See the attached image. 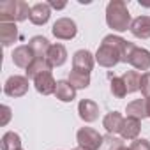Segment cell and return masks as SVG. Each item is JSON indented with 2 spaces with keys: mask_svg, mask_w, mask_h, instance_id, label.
<instances>
[{
  "mask_svg": "<svg viewBox=\"0 0 150 150\" xmlns=\"http://www.w3.org/2000/svg\"><path fill=\"white\" fill-rule=\"evenodd\" d=\"M127 42L129 41H125L118 35H113V34L106 35L96 51V62L103 67H108V69L115 67L118 62H122V55H124Z\"/></svg>",
  "mask_w": 150,
  "mask_h": 150,
  "instance_id": "1",
  "label": "cell"
},
{
  "mask_svg": "<svg viewBox=\"0 0 150 150\" xmlns=\"http://www.w3.org/2000/svg\"><path fill=\"white\" fill-rule=\"evenodd\" d=\"M106 23L115 32H125L131 28V13L124 0H111L106 6Z\"/></svg>",
  "mask_w": 150,
  "mask_h": 150,
  "instance_id": "2",
  "label": "cell"
},
{
  "mask_svg": "<svg viewBox=\"0 0 150 150\" xmlns=\"http://www.w3.org/2000/svg\"><path fill=\"white\" fill-rule=\"evenodd\" d=\"M32 7L25 0H6L0 4V23H16L30 18Z\"/></svg>",
  "mask_w": 150,
  "mask_h": 150,
  "instance_id": "3",
  "label": "cell"
},
{
  "mask_svg": "<svg viewBox=\"0 0 150 150\" xmlns=\"http://www.w3.org/2000/svg\"><path fill=\"white\" fill-rule=\"evenodd\" d=\"M122 62L131 64L138 71H146L148 72V69H150V51L145 50V48H139L132 42H127V46L124 50V55H122Z\"/></svg>",
  "mask_w": 150,
  "mask_h": 150,
  "instance_id": "4",
  "label": "cell"
},
{
  "mask_svg": "<svg viewBox=\"0 0 150 150\" xmlns=\"http://www.w3.org/2000/svg\"><path fill=\"white\" fill-rule=\"evenodd\" d=\"M51 34L60 41H71L76 37L78 27L74 23V20H71V18H58L51 27Z\"/></svg>",
  "mask_w": 150,
  "mask_h": 150,
  "instance_id": "5",
  "label": "cell"
},
{
  "mask_svg": "<svg viewBox=\"0 0 150 150\" xmlns=\"http://www.w3.org/2000/svg\"><path fill=\"white\" fill-rule=\"evenodd\" d=\"M76 141L85 150H99V146L103 143V136L92 127H81L76 132Z\"/></svg>",
  "mask_w": 150,
  "mask_h": 150,
  "instance_id": "6",
  "label": "cell"
},
{
  "mask_svg": "<svg viewBox=\"0 0 150 150\" xmlns=\"http://www.w3.org/2000/svg\"><path fill=\"white\" fill-rule=\"evenodd\" d=\"M4 92L9 97H23L28 92V78L27 76H20V74H14V76H9L6 85H4Z\"/></svg>",
  "mask_w": 150,
  "mask_h": 150,
  "instance_id": "7",
  "label": "cell"
},
{
  "mask_svg": "<svg viewBox=\"0 0 150 150\" xmlns=\"http://www.w3.org/2000/svg\"><path fill=\"white\" fill-rule=\"evenodd\" d=\"M94 64H96V55H92L88 50H78L72 55V69L74 71L90 74V71L94 69Z\"/></svg>",
  "mask_w": 150,
  "mask_h": 150,
  "instance_id": "8",
  "label": "cell"
},
{
  "mask_svg": "<svg viewBox=\"0 0 150 150\" xmlns=\"http://www.w3.org/2000/svg\"><path fill=\"white\" fill-rule=\"evenodd\" d=\"M78 113H80V118L83 122L92 124L99 118V106L92 99H81L78 104Z\"/></svg>",
  "mask_w": 150,
  "mask_h": 150,
  "instance_id": "9",
  "label": "cell"
},
{
  "mask_svg": "<svg viewBox=\"0 0 150 150\" xmlns=\"http://www.w3.org/2000/svg\"><path fill=\"white\" fill-rule=\"evenodd\" d=\"M13 62H14V65H18V67H21V69H28V65L35 60V55H34V51L30 50V46H18V48H14V51H13Z\"/></svg>",
  "mask_w": 150,
  "mask_h": 150,
  "instance_id": "10",
  "label": "cell"
},
{
  "mask_svg": "<svg viewBox=\"0 0 150 150\" xmlns=\"http://www.w3.org/2000/svg\"><path fill=\"white\" fill-rule=\"evenodd\" d=\"M34 87H35V90L39 94L51 96L57 90V81H55V78H53L51 72H44V74H41V76H37L34 80Z\"/></svg>",
  "mask_w": 150,
  "mask_h": 150,
  "instance_id": "11",
  "label": "cell"
},
{
  "mask_svg": "<svg viewBox=\"0 0 150 150\" xmlns=\"http://www.w3.org/2000/svg\"><path fill=\"white\" fill-rule=\"evenodd\" d=\"M50 16H51V7H50V4L39 2V4L32 6L30 21H32L34 25H46V23L50 21Z\"/></svg>",
  "mask_w": 150,
  "mask_h": 150,
  "instance_id": "12",
  "label": "cell"
},
{
  "mask_svg": "<svg viewBox=\"0 0 150 150\" xmlns=\"http://www.w3.org/2000/svg\"><path fill=\"white\" fill-rule=\"evenodd\" d=\"M129 30L138 39H148L150 37V16H138V18H134Z\"/></svg>",
  "mask_w": 150,
  "mask_h": 150,
  "instance_id": "13",
  "label": "cell"
},
{
  "mask_svg": "<svg viewBox=\"0 0 150 150\" xmlns=\"http://www.w3.org/2000/svg\"><path fill=\"white\" fill-rule=\"evenodd\" d=\"M55 97L62 103H72L76 99V88H74L69 80H58L57 81V90H55Z\"/></svg>",
  "mask_w": 150,
  "mask_h": 150,
  "instance_id": "14",
  "label": "cell"
},
{
  "mask_svg": "<svg viewBox=\"0 0 150 150\" xmlns=\"http://www.w3.org/2000/svg\"><path fill=\"white\" fill-rule=\"evenodd\" d=\"M46 60L51 64V67H60L65 64L67 60V50L64 44H51L50 50H48V55H46Z\"/></svg>",
  "mask_w": 150,
  "mask_h": 150,
  "instance_id": "15",
  "label": "cell"
},
{
  "mask_svg": "<svg viewBox=\"0 0 150 150\" xmlns=\"http://www.w3.org/2000/svg\"><path fill=\"white\" fill-rule=\"evenodd\" d=\"M122 125H124V117L118 113V111H111L108 113L104 118H103V127L106 129L108 134H117L122 131Z\"/></svg>",
  "mask_w": 150,
  "mask_h": 150,
  "instance_id": "16",
  "label": "cell"
},
{
  "mask_svg": "<svg viewBox=\"0 0 150 150\" xmlns=\"http://www.w3.org/2000/svg\"><path fill=\"white\" fill-rule=\"evenodd\" d=\"M139 131H141V122L138 118H132V117L124 118V125H122V131H120L124 139H138Z\"/></svg>",
  "mask_w": 150,
  "mask_h": 150,
  "instance_id": "17",
  "label": "cell"
},
{
  "mask_svg": "<svg viewBox=\"0 0 150 150\" xmlns=\"http://www.w3.org/2000/svg\"><path fill=\"white\" fill-rule=\"evenodd\" d=\"M28 46L30 50L34 51L35 58H46L48 55V50H50V41L44 37V35H34L30 41H28Z\"/></svg>",
  "mask_w": 150,
  "mask_h": 150,
  "instance_id": "18",
  "label": "cell"
},
{
  "mask_svg": "<svg viewBox=\"0 0 150 150\" xmlns=\"http://www.w3.org/2000/svg\"><path fill=\"white\" fill-rule=\"evenodd\" d=\"M51 69L53 67H51V64L46 58H35L27 69V78L35 80L37 76H41V74H44V72H51Z\"/></svg>",
  "mask_w": 150,
  "mask_h": 150,
  "instance_id": "19",
  "label": "cell"
},
{
  "mask_svg": "<svg viewBox=\"0 0 150 150\" xmlns=\"http://www.w3.org/2000/svg\"><path fill=\"white\" fill-rule=\"evenodd\" d=\"M16 39H18L16 23H0V41H2L4 48L11 46Z\"/></svg>",
  "mask_w": 150,
  "mask_h": 150,
  "instance_id": "20",
  "label": "cell"
},
{
  "mask_svg": "<svg viewBox=\"0 0 150 150\" xmlns=\"http://www.w3.org/2000/svg\"><path fill=\"white\" fill-rule=\"evenodd\" d=\"M125 113H127V117H132L138 120L145 118L146 117V99H136V101L129 103L125 108Z\"/></svg>",
  "mask_w": 150,
  "mask_h": 150,
  "instance_id": "21",
  "label": "cell"
},
{
  "mask_svg": "<svg viewBox=\"0 0 150 150\" xmlns=\"http://www.w3.org/2000/svg\"><path fill=\"white\" fill-rule=\"evenodd\" d=\"M0 146H2V150H21V138L18 132L14 131H9L2 136V139H0Z\"/></svg>",
  "mask_w": 150,
  "mask_h": 150,
  "instance_id": "22",
  "label": "cell"
},
{
  "mask_svg": "<svg viewBox=\"0 0 150 150\" xmlns=\"http://www.w3.org/2000/svg\"><path fill=\"white\" fill-rule=\"evenodd\" d=\"M69 83L76 88V90H83L90 85V74H85V72H80V71H71L69 72Z\"/></svg>",
  "mask_w": 150,
  "mask_h": 150,
  "instance_id": "23",
  "label": "cell"
},
{
  "mask_svg": "<svg viewBox=\"0 0 150 150\" xmlns=\"http://www.w3.org/2000/svg\"><path fill=\"white\" fill-rule=\"evenodd\" d=\"M124 83H125V88H127V94H132V92H138L139 90V85H141V76L138 71H125L124 76H122Z\"/></svg>",
  "mask_w": 150,
  "mask_h": 150,
  "instance_id": "24",
  "label": "cell"
},
{
  "mask_svg": "<svg viewBox=\"0 0 150 150\" xmlns=\"http://www.w3.org/2000/svg\"><path fill=\"white\" fill-rule=\"evenodd\" d=\"M110 88H111V94H113L115 97H118V99H122V97L127 96L125 83H124V80L118 78V76H111V74H110Z\"/></svg>",
  "mask_w": 150,
  "mask_h": 150,
  "instance_id": "25",
  "label": "cell"
},
{
  "mask_svg": "<svg viewBox=\"0 0 150 150\" xmlns=\"http://www.w3.org/2000/svg\"><path fill=\"white\" fill-rule=\"evenodd\" d=\"M120 146H124V141L115 134H108V136H103V143L99 150H118Z\"/></svg>",
  "mask_w": 150,
  "mask_h": 150,
  "instance_id": "26",
  "label": "cell"
},
{
  "mask_svg": "<svg viewBox=\"0 0 150 150\" xmlns=\"http://www.w3.org/2000/svg\"><path fill=\"white\" fill-rule=\"evenodd\" d=\"M141 94L145 96V99L150 97V72H143L141 74V85H139Z\"/></svg>",
  "mask_w": 150,
  "mask_h": 150,
  "instance_id": "27",
  "label": "cell"
},
{
  "mask_svg": "<svg viewBox=\"0 0 150 150\" xmlns=\"http://www.w3.org/2000/svg\"><path fill=\"white\" fill-rule=\"evenodd\" d=\"M129 148L131 150H150V141L145 139V138H138V139H134L131 143Z\"/></svg>",
  "mask_w": 150,
  "mask_h": 150,
  "instance_id": "28",
  "label": "cell"
},
{
  "mask_svg": "<svg viewBox=\"0 0 150 150\" xmlns=\"http://www.w3.org/2000/svg\"><path fill=\"white\" fill-rule=\"evenodd\" d=\"M0 110H2V120H0V125H7L9 120H11V108L4 104Z\"/></svg>",
  "mask_w": 150,
  "mask_h": 150,
  "instance_id": "29",
  "label": "cell"
},
{
  "mask_svg": "<svg viewBox=\"0 0 150 150\" xmlns=\"http://www.w3.org/2000/svg\"><path fill=\"white\" fill-rule=\"evenodd\" d=\"M48 4H50L51 9H64V7L67 6L65 2H55V0H51V2H48Z\"/></svg>",
  "mask_w": 150,
  "mask_h": 150,
  "instance_id": "30",
  "label": "cell"
},
{
  "mask_svg": "<svg viewBox=\"0 0 150 150\" xmlns=\"http://www.w3.org/2000/svg\"><path fill=\"white\" fill-rule=\"evenodd\" d=\"M146 117L150 118V97L146 99Z\"/></svg>",
  "mask_w": 150,
  "mask_h": 150,
  "instance_id": "31",
  "label": "cell"
},
{
  "mask_svg": "<svg viewBox=\"0 0 150 150\" xmlns=\"http://www.w3.org/2000/svg\"><path fill=\"white\" fill-rule=\"evenodd\" d=\"M118 150H131V148H129V146H120Z\"/></svg>",
  "mask_w": 150,
  "mask_h": 150,
  "instance_id": "32",
  "label": "cell"
},
{
  "mask_svg": "<svg viewBox=\"0 0 150 150\" xmlns=\"http://www.w3.org/2000/svg\"><path fill=\"white\" fill-rule=\"evenodd\" d=\"M72 150H85V148H81V146H76V148H72Z\"/></svg>",
  "mask_w": 150,
  "mask_h": 150,
  "instance_id": "33",
  "label": "cell"
},
{
  "mask_svg": "<svg viewBox=\"0 0 150 150\" xmlns=\"http://www.w3.org/2000/svg\"><path fill=\"white\" fill-rule=\"evenodd\" d=\"M21 150H23V148H21Z\"/></svg>",
  "mask_w": 150,
  "mask_h": 150,
  "instance_id": "34",
  "label": "cell"
}]
</instances>
